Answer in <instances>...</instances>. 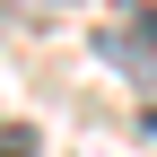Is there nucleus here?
<instances>
[{
    "label": "nucleus",
    "mask_w": 157,
    "mask_h": 157,
    "mask_svg": "<svg viewBox=\"0 0 157 157\" xmlns=\"http://www.w3.org/2000/svg\"><path fill=\"white\" fill-rule=\"evenodd\" d=\"M105 26H157V0H113Z\"/></svg>",
    "instance_id": "f257e3e1"
},
{
    "label": "nucleus",
    "mask_w": 157,
    "mask_h": 157,
    "mask_svg": "<svg viewBox=\"0 0 157 157\" xmlns=\"http://www.w3.org/2000/svg\"><path fill=\"white\" fill-rule=\"evenodd\" d=\"M0 157H35V131H26V122H9V131H0Z\"/></svg>",
    "instance_id": "f03ea898"
},
{
    "label": "nucleus",
    "mask_w": 157,
    "mask_h": 157,
    "mask_svg": "<svg viewBox=\"0 0 157 157\" xmlns=\"http://www.w3.org/2000/svg\"><path fill=\"white\" fill-rule=\"evenodd\" d=\"M61 9H70V0H61Z\"/></svg>",
    "instance_id": "7ed1b4c3"
}]
</instances>
